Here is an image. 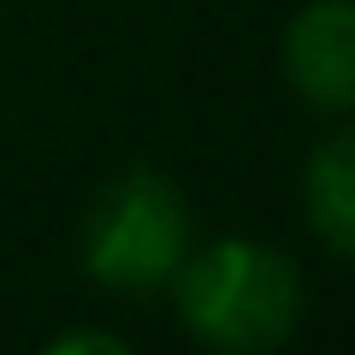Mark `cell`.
Instances as JSON below:
<instances>
[{
  "instance_id": "obj_5",
  "label": "cell",
  "mask_w": 355,
  "mask_h": 355,
  "mask_svg": "<svg viewBox=\"0 0 355 355\" xmlns=\"http://www.w3.org/2000/svg\"><path fill=\"white\" fill-rule=\"evenodd\" d=\"M53 349H125V343L107 338V331H77V338H60Z\"/></svg>"
},
{
  "instance_id": "obj_2",
  "label": "cell",
  "mask_w": 355,
  "mask_h": 355,
  "mask_svg": "<svg viewBox=\"0 0 355 355\" xmlns=\"http://www.w3.org/2000/svg\"><path fill=\"white\" fill-rule=\"evenodd\" d=\"M184 254H190V207L154 166H125L83 219V272L107 291H160L172 284Z\"/></svg>"
},
{
  "instance_id": "obj_4",
  "label": "cell",
  "mask_w": 355,
  "mask_h": 355,
  "mask_svg": "<svg viewBox=\"0 0 355 355\" xmlns=\"http://www.w3.org/2000/svg\"><path fill=\"white\" fill-rule=\"evenodd\" d=\"M302 207L326 249L355 261V130H331L302 172Z\"/></svg>"
},
{
  "instance_id": "obj_3",
  "label": "cell",
  "mask_w": 355,
  "mask_h": 355,
  "mask_svg": "<svg viewBox=\"0 0 355 355\" xmlns=\"http://www.w3.org/2000/svg\"><path fill=\"white\" fill-rule=\"evenodd\" d=\"M284 77L320 113H355V0H308L284 24Z\"/></svg>"
},
{
  "instance_id": "obj_1",
  "label": "cell",
  "mask_w": 355,
  "mask_h": 355,
  "mask_svg": "<svg viewBox=\"0 0 355 355\" xmlns=\"http://www.w3.org/2000/svg\"><path fill=\"white\" fill-rule=\"evenodd\" d=\"M178 279V320L190 338L225 355H261L279 349L308 308V284L291 254L254 237H225L184 261Z\"/></svg>"
}]
</instances>
